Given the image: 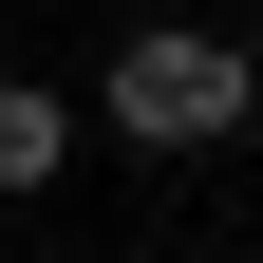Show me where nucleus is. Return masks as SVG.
<instances>
[{"mask_svg": "<svg viewBox=\"0 0 263 263\" xmlns=\"http://www.w3.org/2000/svg\"><path fill=\"white\" fill-rule=\"evenodd\" d=\"M94 113H113L132 151H245V132H263V57L207 38V19H151V38H113Z\"/></svg>", "mask_w": 263, "mask_h": 263, "instance_id": "nucleus-1", "label": "nucleus"}, {"mask_svg": "<svg viewBox=\"0 0 263 263\" xmlns=\"http://www.w3.org/2000/svg\"><path fill=\"white\" fill-rule=\"evenodd\" d=\"M57 170H76V94L0 76V188H57Z\"/></svg>", "mask_w": 263, "mask_h": 263, "instance_id": "nucleus-2", "label": "nucleus"}]
</instances>
